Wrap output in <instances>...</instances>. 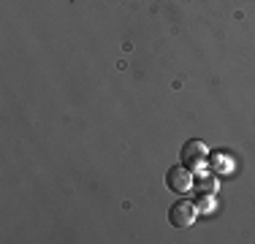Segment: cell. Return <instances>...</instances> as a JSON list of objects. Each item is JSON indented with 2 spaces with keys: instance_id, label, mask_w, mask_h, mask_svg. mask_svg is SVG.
<instances>
[{
  "instance_id": "6da1fadb",
  "label": "cell",
  "mask_w": 255,
  "mask_h": 244,
  "mask_svg": "<svg viewBox=\"0 0 255 244\" xmlns=\"http://www.w3.org/2000/svg\"><path fill=\"white\" fill-rule=\"evenodd\" d=\"M196 217H198V209L190 198H179L168 206V223H171L174 228H190V225L196 223Z\"/></svg>"
},
{
  "instance_id": "3957f363",
  "label": "cell",
  "mask_w": 255,
  "mask_h": 244,
  "mask_svg": "<svg viewBox=\"0 0 255 244\" xmlns=\"http://www.w3.org/2000/svg\"><path fill=\"white\" fill-rule=\"evenodd\" d=\"M166 185H168V190L177 193V195L190 193V187H193V171L187 168V166H174V168H168Z\"/></svg>"
},
{
  "instance_id": "7a4b0ae2",
  "label": "cell",
  "mask_w": 255,
  "mask_h": 244,
  "mask_svg": "<svg viewBox=\"0 0 255 244\" xmlns=\"http://www.w3.org/2000/svg\"><path fill=\"white\" fill-rule=\"evenodd\" d=\"M179 155H182V166H187L190 171H198L209 160V146L204 141H198V138H193V141H185Z\"/></svg>"
},
{
  "instance_id": "8992f818",
  "label": "cell",
  "mask_w": 255,
  "mask_h": 244,
  "mask_svg": "<svg viewBox=\"0 0 255 244\" xmlns=\"http://www.w3.org/2000/svg\"><path fill=\"white\" fill-rule=\"evenodd\" d=\"M212 163H215V166H217V171H220V174H223V171H226V168H231V163L226 160V157H212ZM217 171H215V174H217Z\"/></svg>"
},
{
  "instance_id": "5b68a950",
  "label": "cell",
  "mask_w": 255,
  "mask_h": 244,
  "mask_svg": "<svg viewBox=\"0 0 255 244\" xmlns=\"http://www.w3.org/2000/svg\"><path fill=\"white\" fill-rule=\"evenodd\" d=\"M193 204H196L198 215H209V212L215 209V198H212V193H198L196 198H193Z\"/></svg>"
},
{
  "instance_id": "277c9868",
  "label": "cell",
  "mask_w": 255,
  "mask_h": 244,
  "mask_svg": "<svg viewBox=\"0 0 255 244\" xmlns=\"http://www.w3.org/2000/svg\"><path fill=\"white\" fill-rule=\"evenodd\" d=\"M193 187H196L198 193H217V176L215 171H193Z\"/></svg>"
}]
</instances>
